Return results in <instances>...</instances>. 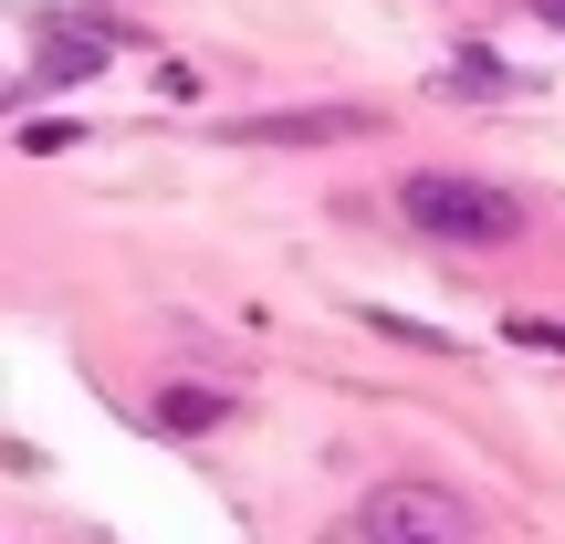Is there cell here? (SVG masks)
<instances>
[{"label": "cell", "instance_id": "cell-4", "mask_svg": "<svg viewBox=\"0 0 565 544\" xmlns=\"http://www.w3.org/2000/svg\"><path fill=\"white\" fill-rule=\"evenodd\" d=\"M158 429H168V440H210V429H231V387L168 377V387H158Z\"/></svg>", "mask_w": 565, "mask_h": 544}, {"label": "cell", "instance_id": "cell-6", "mask_svg": "<svg viewBox=\"0 0 565 544\" xmlns=\"http://www.w3.org/2000/svg\"><path fill=\"white\" fill-rule=\"evenodd\" d=\"M366 324H377L387 345H419V356H450V335H440V324H408V314H387V303H366Z\"/></svg>", "mask_w": 565, "mask_h": 544}, {"label": "cell", "instance_id": "cell-7", "mask_svg": "<svg viewBox=\"0 0 565 544\" xmlns=\"http://www.w3.org/2000/svg\"><path fill=\"white\" fill-rule=\"evenodd\" d=\"M503 345H534V356H565V324H545V314H513V324H503Z\"/></svg>", "mask_w": 565, "mask_h": 544}, {"label": "cell", "instance_id": "cell-1", "mask_svg": "<svg viewBox=\"0 0 565 544\" xmlns=\"http://www.w3.org/2000/svg\"><path fill=\"white\" fill-rule=\"evenodd\" d=\"M398 221L419 231V242H450V252L524 242V200H513L503 179H471V168H419V179H398Z\"/></svg>", "mask_w": 565, "mask_h": 544}, {"label": "cell", "instance_id": "cell-9", "mask_svg": "<svg viewBox=\"0 0 565 544\" xmlns=\"http://www.w3.org/2000/svg\"><path fill=\"white\" fill-rule=\"evenodd\" d=\"M534 11H545V21H555V32H565V0H534Z\"/></svg>", "mask_w": 565, "mask_h": 544}, {"label": "cell", "instance_id": "cell-10", "mask_svg": "<svg viewBox=\"0 0 565 544\" xmlns=\"http://www.w3.org/2000/svg\"><path fill=\"white\" fill-rule=\"evenodd\" d=\"M0 105H11V95H0Z\"/></svg>", "mask_w": 565, "mask_h": 544}, {"label": "cell", "instance_id": "cell-5", "mask_svg": "<svg viewBox=\"0 0 565 544\" xmlns=\"http://www.w3.org/2000/svg\"><path fill=\"white\" fill-rule=\"evenodd\" d=\"M440 95H471V105H492V95H524V74H513V63H492V53H461Z\"/></svg>", "mask_w": 565, "mask_h": 544}, {"label": "cell", "instance_id": "cell-3", "mask_svg": "<svg viewBox=\"0 0 565 544\" xmlns=\"http://www.w3.org/2000/svg\"><path fill=\"white\" fill-rule=\"evenodd\" d=\"M242 147H335V137H377V105H273V116L231 126Z\"/></svg>", "mask_w": 565, "mask_h": 544}, {"label": "cell", "instance_id": "cell-2", "mask_svg": "<svg viewBox=\"0 0 565 544\" xmlns=\"http://www.w3.org/2000/svg\"><path fill=\"white\" fill-rule=\"evenodd\" d=\"M356 534L366 544H471V503L440 492V482H377L366 513H356Z\"/></svg>", "mask_w": 565, "mask_h": 544}, {"label": "cell", "instance_id": "cell-8", "mask_svg": "<svg viewBox=\"0 0 565 544\" xmlns=\"http://www.w3.org/2000/svg\"><path fill=\"white\" fill-rule=\"evenodd\" d=\"M21 147H32V158H63V147H74V126H63V116H42V126H21Z\"/></svg>", "mask_w": 565, "mask_h": 544}]
</instances>
